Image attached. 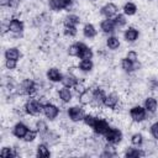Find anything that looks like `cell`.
I'll list each match as a JSON object with an SVG mask.
<instances>
[{
  "label": "cell",
  "mask_w": 158,
  "mask_h": 158,
  "mask_svg": "<svg viewBox=\"0 0 158 158\" xmlns=\"http://www.w3.org/2000/svg\"><path fill=\"white\" fill-rule=\"evenodd\" d=\"M96 116H94V115H91V114H85V116H84V118H83V121H84V123L86 125V126H89V127H93L94 126V123H95V121H96Z\"/></svg>",
  "instance_id": "obj_38"
},
{
  "label": "cell",
  "mask_w": 158,
  "mask_h": 158,
  "mask_svg": "<svg viewBox=\"0 0 158 158\" xmlns=\"http://www.w3.org/2000/svg\"><path fill=\"white\" fill-rule=\"evenodd\" d=\"M58 96H59V99H60L64 104L70 102L72 99H73V94H72V91H70V88H67V86L60 88V89L58 90Z\"/></svg>",
  "instance_id": "obj_21"
},
{
  "label": "cell",
  "mask_w": 158,
  "mask_h": 158,
  "mask_svg": "<svg viewBox=\"0 0 158 158\" xmlns=\"http://www.w3.org/2000/svg\"><path fill=\"white\" fill-rule=\"evenodd\" d=\"M94 56L93 53V49L90 47H88L85 43L80 42V53H79V57L80 59H91Z\"/></svg>",
  "instance_id": "obj_24"
},
{
  "label": "cell",
  "mask_w": 158,
  "mask_h": 158,
  "mask_svg": "<svg viewBox=\"0 0 158 158\" xmlns=\"http://www.w3.org/2000/svg\"><path fill=\"white\" fill-rule=\"evenodd\" d=\"M36 131L38 132V135H43V133H46V132L48 131V126H47V123H46L43 120H38V121L36 122Z\"/></svg>",
  "instance_id": "obj_36"
},
{
  "label": "cell",
  "mask_w": 158,
  "mask_h": 158,
  "mask_svg": "<svg viewBox=\"0 0 158 158\" xmlns=\"http://www.w3.org/2000/svg\"><path fill=\"white\" fill-rule=\"evenodd\" d=\"M40 136H41L42 141H43L44 143H48V144H56V143H58V142H59V136H58L57 133H54V132L49 131V130H48L46 133L40 135Z\"/></svg>",
  "instance_id": "obj_19"
},
{
  "label": "cell",
  "mask_w": 158,
  "mask_h": 158,
  "mask_svg": "<svg viewBox=\"0 0 158 158\" xmlns=\"http://www.w3.org/2000/svg\"><path fill=\"white\" fill-rule=\"evenodd\" d=\"M67 114H68V117L70 121L73 122H79V121H83L84 116H85V112H84V109L79 105H74V106H70L68 110H67Z\"/></svg>",
  "instance_id": "obj_5"
},
{
  "label": "cell",
  "mask_w": 158,
  "mask_h": 158,
  "mask_svg": "<svg viewBox=\"0 0 158 158\" xmlns=\"http://www.w3.org/2000/svg\"><path fill=\"white\" fill-rule=\"evenodd\" d=\"M60 83L63 84V86H67V88H75L77 84L79 83V79L77 77H74L73 74L68 73V74H64Z\"/></svg>",
  "instance_id": "obj_18"
},
{
  "label": "cell",
  "mask_w": 158,
  "mask_h": 158,
  "mask_svg": "<svg viewBox=\"0 0 158 158\" xmlns=\"http://www.w3.org/2000/svg\"><path fill=\"white\" fill-rule=\"evenodd\" d=\"M37 135H38V132H37L36 130H28V132H27L26 136L23 137V141H25L26 143H31V142H33V141L36 139Z\"/></svg>",
  "instance_id": "obj_37"
},
{
  "label": "cell",
  "mask_w": 158,
  "mask_h": 158,
  "mask_svg": "<svg viewBox=\"0 0 158 158\" xmlns=\"http://www.w3.org/2000/svg\"><path fill=\"white\" fill-rule=\"evenodd\" d=\"M139 37V31L135 27H128L125 32H123V38L126 42L128 43H132V42H136Z\"/></svg>",
  "instance_id": "obj_16"
},
{
  "label": "cell",
  "mask_w": 158,
  "mask_h": 158,
  "mask_svg": "<svg viewBox=\"0 0 158 158\" xmlns=\"http://www.w3.org/2000/svg\"><path fill=\"white\" fill-rule=\"evenodd\" d=\"M120 102V98L116 93H110V94H106L105 96V100H104V106L106 109H111V110H115L117 107Z\"/></svg>",
  "instance_id": "obj_11"
},
{
  "label": "cell",
  "mask_w": 158,
  "mask_h": 158,
  "mask_svg": "<svg viewBox=\"0 0 158 158\" xmlns=\"http://www.w3.org/2000/svg\"><path fill=\"white\" fill-rule=\"evenodd\" d=\"M143 156H146V152L142 148H132V147H130L125 152V157L126 158H138V157H143Z\"/></svg>",
  "instance_id": "obj_27"
},
{
  "label": "cell",
  "mask_w": 158,
  "mask_h": 158,
  "mask_svg": "<svg viewBox=\"0 0 158 158\" xmlns=\"http://www.w3.org/2000/svg\"><path fill=\"white\" fill-rule=\"evenodd\" d=\"M122 10H123V14L126 16H133L137 12V5L132 1H127V2H125Z\"/></svg>",
  "instance_id": "obj_29"
},
{
  "label": "cell",
  "mask_w": 158,
  "mask_h": 158,
  "mask_svg": "<svg viewBox=\"0 0 158 158\" xmlns=\"http://www.w3.org/2000/svg\"><path fill=\"white\" fill-rule=\"evenodd\" d=\"M5 67L7 70H14L17 67V60L14 59H5Z\"/></svg>",
  "instance_id": "obj_41"
},
{
  "label": "cell",
  "mask_w": 158,
  "mask_h": 158,
  "mask_svg": "<svg viewBox=\"0 0 158 158\" xmlns=\"http://www.w3.org/2000/svg\"><path fill=\"white\" fill-rule=\"evenodd\" d=\"M143 135L142 133H139V132H137V133H133L132 136H131V143L133 144V146H136V147H141L142 144H143Z\"/></svg>",
  "instance_id": "obj_34"
},
{
  "label": "cell",
  "mask_w": 158,
  "mask_h": 158,
  "mask_svg": "<svg viewBox=\"0 0 158 158\" xmlns=\"http://www.w3.org/2000/svg\"><path fill=\"white\" fill-rule=\"evenodd\" d=\"M23 109H25V112L30 116H37L41 112H43V105L38 100H35V99L27 100Z\"/></svg>",
  "instance_id": "obj_2"
},
{
  "label": "cell",
  "mask_w": 158,
  "mask_h": 158,
  "mask_svg": "<svg viewBox=\"0 0 158 158\" xmlns=\"http://www.w3.org/2000/svg\"><path fill=\"white\" fill-rule=\"evenodd\" d=\"M43 115L48 118V120H54V118H57V116L59 115V107L57 106V105H54V104H52V102H47V104H44L43 105Z\"/></svg>",
  "instance_id": "obj_6"
},
{
  "label": "cell",
  "mask_w": 158,
  "mask_h": 158,
  "mask_svg": "<svg viewBox=\"0 0 158 158\" xmlns=\"http://www.w3.org/2000/svg\"><path fill=\"white\" fill-rule=\"evenodd\" d=\"M100 28L104 33H112L115 30H116V25H115V21L114 19H105L101 21L100 23Z\"/></svg>",
  "instance_id": "obj_17"
},
{
  "label": "cell",
  "mask_w": 158,
  "mask_h": 158,
  "mask_svg": "<svg viewBox=\"0 0 158 158\" xmlns=\"http://www.w3.org/2000/svg\"><path fill=\"white\" fill-rule=\"evenodd\" d=\"M36 156L38 158H47V157H51V151L47 146V143H40L36 148Z\"/></svg>",
  "instance_id": "obj_25"
},
{
  "label": "cell",
  "mask_w": 158,
  "mask_h": 158,
  "mask_svg": "<svg viewBox=\"0 0 158 158\" xmlns=\"http://www.w3.org/2000/svg\"><path fill=\"white\" fill-rule=\"evenodd\" d=\"M28 126L23 122H17L14 127H12V135L16 137V138H20V139H23V137L26 136V133L28 132Z\"/></svg>",
  "instance_id": "obj_12"
},
{
  "label": "cell",
  "mask_w": 158,
  "mask_h": 158,
  "mask_svg": "<svg viewBox=\"0 0 158 158\" xmlns=\"http://www.w3.org/2000/svg\"><path fill=\"white\" fill-rule=\"evenodd\" d=\"M7 27H9V32H11V33H14L16 36L21 35L23 32V28H25L23 22L20 19H16V17H14V19H11L9 21Z\"/></svg>",
  "instance_id": "obj_7"
},
{
  "label": "cell",
  "mask_w": 158,
  "mask_h": 158,
  "mask_svg": "<svg viewBox=\"0 0 158 158\" xmlns=\"http://www.w3.org/2000/svg\"><path fill=\"white\" fill-rule=\"evenodd\" d=\"M73 4V0H48V6L53 11H60L68 9Z\"/></svg>",
  "instance_id": "obj_9"
},
{
  "label": "cell",
  "mask_w": 158,
  "mask_h": 158,
  "mask_svg": "<svg viewBox=\"0 0 158 158\" xmlns=\"http://www.w3.org/2000/svg\"><path fill=\"white\" fill-rule=\"evenodd\" d=\"M104 137H105V139H106L107 143H110V144H118L122 141L123 135H122V132H121L120 128L110 127L106 131V133L104 135Z\"/></svg>",
  "instance_id": "obj_3"
},
{
  "label": "cell",
  "mask_w": 158,
  "mask_h": 158,
  "mask_svg": "<svg viewBox=\"0 0 158 158\" xmlns=\"http://www.w3.org/2000/svg\"><path fill=\"white\" fill-rule=\"evenodd\" d=\"M77 32H78L77 27H73V26H64L63 27V33L68 37H74L77 35Z\"/></svg>",
  "instance_id": "obj_39"
},
{
  "label": "cell",
  "mask_w": 158,
  "mask_h": 158,
  "mask_svg": "<svg viewBox=\"0 0 158 158\" xmlns=\"http://www.w3.org/2000/svg\"><path fill=\"white\" fill-rule=\"evenodd\" d=\"M19 93L23 94V95H28V96H32L33 94L37 93V83L30 78H26L23 79L20 85H19Z\"/></svg>",
  "instance_id": "obj_1"
},
{
  "label": "cell",
  "mask_w": 158,
  "mask_h": 158,
  "mask_svg": "<svg viewBox=\"0 0 158 158\" xmlns=\"http://www.w3.org/2000/svg\"><path fill=\"white\" fill-rule=\"evenodd\" d=\"M114 156H116V152H115L114 147H111V146H105L104 152L100 154V157H114Z\"/></svg>",
  "instance_id": "obj_40"
},
{
  "label": "cell",
  "mask_w": 158,
  "mask_h": 158,
  "mask_svg": "<svg viewBox=\"0 0 158 158\" xmlns=\"http://www.w3.org/2000/svg\"><path fill=\"white\" fill-rule=\"evenodd\" d=\"M78 68L81 72H90L94 68V63H93L91 59H81L78 64Z\"/></svg>",
  "instance_id": "obj_31"
},
{
  "label": "cell",
  "mask_w": 158,
  "mask_h": 158,
  "mask_svg": "<svg viewBox=\"0 0 158 158\" xmlns=\"http://www.w3.org/2000/svg\"><path fill=\"white\" fill-rule=\"evenodd\" d=\"M106 46L111 51H116L120 47V40L116 36H109L106 38Z\"/></svg>",
  "instance_id": "obj_30"
},
{
  "label": "cell",
  "mask_w": 158,
  "mask_h": 158,
  "mask_svg": "<svg viewBox=\"0 0 158 158\" xmlns=\"http://www.w3.org/2000/svg\"><path fill=\"white\" fill-rule=\"evenodd\" d=\"M149 132L154 139H158V122H154L149 127Z\"/></svg>",
  "instance_id": "obj_42"
},
{
  "label": "cell",
  "mask_w": 158,
  "mask_h": 158,
  "mask_svg": "<svg viewBox=\"0 0 158 158\" xmlns=\"http://www.w3.org/2000/svg\"><path fill=\"white\" fill-rule=\"evenodd\" d=\"M21 57V52L17 47H9L5 51V59H14V60H19Z\"/></svg>",
  "instance_id": "obj_26"
},
{
  "label": "cell",
  "mask_w": 158,
  "mask_h": 158,
  "mask_svg": "<svg viewBox=\"0 0 158 158\" xmlns=\"http://www.w3.org/2000/svg\"><path fill=\"white\" fill-rule=\"evenodd\" d=\"M46 77H47V79H48L49 81H52V83H58V81L62 80L63 74L60 73V70H59L58 68L52 67V68H49V69L47 70Z\"/></svg>",
  "instance_id": "obj_15"
},
{
  "label": "cell",
  "mask_w": 158,
  "mask_h": 158,
  "mask_svg": "<svg viewBox=\"0 0 158 158\" xmlns=\"http://www.w3.org/2000/svg\"><path fill=\"white\" fill-rule=\"evenodd\" d=\"M106 93L104 89L101 88H96L93 90V104L95 106H101L104 105V100H105Z\"/></svg>",
  "instance_id": "obj_14"
},
{
  "label": "cell",
  "mask_w": 158,
  "mask_h": 158,
  "mask_svg": "<svg viewBox=\"0 0 158 158\" xmlns=\"http://www.w3.org/2000/svg\"><path fill=\"white\" fill-rule=\"evenodd\" d=\"M130 116L132 118V121L135 122H143L147 117V110L144 109V106L141 105H135L130 109Z\"/></svg>",
  "instance_id": "obj_4"
},
{
  "label": "cell",
  "mask_w": 158,
  "mask_h": 158,
  "mask_svg": "<svg viewBox=\"0 0 158 158\" xmlns=\"http://www.w3.org/2000/svg\"><path fill=\"white\" fill-rule=\"evenodd\" d=\"M93 130H94V132L96 133V135H105L106 133V131L110 128V125H109V122L105 120V118H101V117H98L96 118V121H95V123H94V126L91 127Z\"/></svg>",
  "instance_id": "obj_10"
},
{
  "label": "cell",
  "mask_w": 158,
  "mask_h": 158,
  "mask_svg": "<svg viewBox=\"0 0 158 158\" xmlns=\"http://www.w3.org/2000/svg\"><path fill=\"white\" fill-rule=\"evenodd\" d=\"M83 35L86 38H94V37H96L98 31H96V28L93 23H85L84 27H83Z\"/></svg>",
  "instance_id": "obj_28"
},
{
  "label": "cell",
  "mask_w": 158,
  "mask_h": 158,
  "mask_svg": "<svg viewBox=\"0 0 158 158\" xmlns=\"http://www.w3.org/2000/svg\"><path fill=\"white\" fill-rule=\"evenodd\" d=\"M144 109L147 110V112H151V114L156 112L157 109H158V101H157V99L153 98V96L146 98L144 99Z\"/></svg>",
  "instance_id": "obj_22"
},
{
  "label": "cell",
  "mask_w": 158,
  "mask_h": 158,
  "mask_svg": "<svg viewBox=\"0 0 158 158\" xmlns=\"http://www.w3.org/2000/svg\"><path fill=\"white\" fill-rule=\"evenodd\" d=\"M139 67H141V64H139L138 62H132V60H130L127 57L122 58V60H121V68H122L126 73H132V72L137 70Z\"/></svg>",
  "instance_id": "obj_13"
},
{
  "label": "cell",
  "mask_w": 158,
  "mask_h": 158,
  "mask_svg": "<svg viewBox=\"0 0 158 158\" xmlns=\"http://www.w3.org/2000/svg\"><path fill=\"white\" fill-rule=\"evenodd\" d=\"M80 23V17L75 14H69L63 19V26H73L77 27Z\"/></svg>",
  "instance_id": "obj_23"
},
{
  "label": "cell",
  "mask_w": 158,
  "mask_h": 158,
  "mask_svg": "<svg viewBox=\"0 0 158 158\" xmlns=\"http://www.w3.org/2000/svg\"><path fill=\"white\" fill-rule=\"evenodd\" d=\"M20 1H21V0H11V2H10V6H9V7H14V9H15V7H17V6H19V4H20Z\"/></svg>",
  "instance_id": "obj_45"
},
{
  "label": "cell",
  "mask_w": 158,
  "mask_h": 158,
  "mask_svg": "<svg viewBox=\"0 0 158 158\" xmlns=\"http://www.w3.org/2000/svg\"><path fill=\"white\" fill-rule=\"evenodd\" d=\"M10 2H11V0H0V5L2 7H9L10 6Z\"/></svg>",
  "instance_id": "obj_44"
},
{
  "label": "cell",
  "mask_w": 158,
  "mask_h": 158,
  "mask_svg": "<svg viewBox=\"0 0 158 158\" xmlns=\"http://www.w3.org/2000/svg\"><path fill=\"white\" fill-rule=\"evenodd\" d=\"M114 21H115L116 28H121V27H123V26L126 25V22H127L126 17H125V14H123V15H121V14H117V15L114 17Z\"/></svg>",
  "instance_id": "obj_35"
},
{
  "label": "cell",
  "mask_w": 158,
  "mask_h": 158,
  "mask_svg": "<svg viewBox=\"0 0 158 158\" xmlns=\"http://www.w3.org/2000/svg\"><path fill=\"white\" fill-rule=\"evenodd\" d=\"M0 156L4 158H14L17 157V153L12 147H2V149L0 151Z\"/></svg>",
  "instance_id": "obj_33"
},
{
  "label": "cell",
  "mask_w": 158,
  "mask_h": 158,
  "mask_svg": "<svg viewBox=\"0 0 158 158\" xmlns=\"http://www.w3.org/2000/svg\"><path fill=\"white\" fill-rule=\"evenodd\" d=\"M67 53H68L70 57H79V53H80V42L72 43V44L68 47Z\"/></svg>",
  "instance_id": "obj_32"
},
{
  "label": "cell",
  "mask_w": 158,
  "mask_h": 158,
  "mask_svg": "<svg viewBox=\"0 0 158 158\" xmlns=\"http://www.w3.org/2000/svg\"><path fill=\"white\" fill-rule=\"evenodd\" d=\"M100 14L102 16H105L106 19H111V17H114L118 14V7L114 2H107L100 9Z\"/></svg>",
  "instance_id": "obj_8"
},
{
  "label": "cell",
  "mask_w": 158,
  "mask_h": 158,
  "mask_svg": "<svg viewBox=\"0 0 158 158\" xmlns=\"http://www.w3.org/2000/svg\"><path fill=\"white\" fill-rule=\"evenodd\" d=\"M126 57H127L130 60H132V62H138V54H137L136 51H128Z\"/></svg>",
  "instance_id": "obj_43"
},
{
  "label": "cell",
  "mask_w": 158,
  "mask_h": 158,
  "mask_svg": "<svg viewBox=\"0 0 158 158\" xmlns=\"http://www.w3.org/2000/svg\"><path fill=\"white\" fill-rule=\"evenodd\" d=\"M79 102L81 105L93 104V90L84 89L81 93H79Z\"/></svg>",
  "instance_id": "obj_20"
}]
</instances>
